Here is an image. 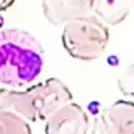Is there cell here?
<instances>
[{
  "instance_id": "cell-8",
  "label": "cell",
  "mask_w": 134,
  "mask_h": 134,
  "mask_svg": "<svg viewBox=\"0 0 134 134\" xmlns=\"http://www.w3.org/2000/svg\"><path fill=\"white\" fill-rule=\"evenodd\" d=\"M133 6V0H95L94 14L101 19L108 27L122 24Z\"/></svg>"
},
{
  "instance_id": "cell-12",
  "label": "cell",
  "mask_w": 134,
  "mask_h": 134,
  "mask_svg": "<svg viewBox=\"0 0 134 134\" xmlns=\"http://www.w3.org/2000/svg\"><path fill=\"white\" fill-rule=\"evenodd\" d=\"M133 6H134V0H133Z\"/></svg>"
},
{
  "instance_id": "cell-1",
  "label": "cell",
  "mask_w": 134,
  "mask_h": 134,
  "mask_svg": "<svg viewBox=\"0 0 134 134\" xmlns=\"http://www.w3.org/2000/svg\"><path fill=\"white\" fill-rule=\"evenodd\" d=\"M44 67V48L25 30L5 28L0 31V83L24 87L36 81Z\"/></svg>"
},
{
  "instance_id": "cell-10",
  "label": "cell",
  "mask_w": 134,
  "mask_h": 134,
  "mask_svg": "<svg viewBox=\"0 0 134 134\" xmlns=\"http://www.w3.org/2000/svg\"><path fill=\"white\" fill-rule=\"evenodd\" d=\"M117 86L123 95L134 98V64L128 66L122 72V75L117 80Z\"/></svg>"
},
{
  "instance_id": "cell-3",
  "label": "cell",
  "mask_w": 134,
  "mask_h": 134,
  "mask_svg": "<svg viewBox=\"0 0 134 134\" xmlns=\"http://www.w3.org/2000/svg\"><path fill=\"white\" fill-rule=\"evenodd\" d=\"M27 91L31 97L37 120L44 122L61 106L72 101L70 89L58 78H48L41 83H36Z\"/></svg>"
},
{
  "instance_id": "cell-7",
  "label": "cell",
  "mask_w": 134,
  "mask_h": 134,
  "mask_svg": "<svg viewBox=\"0 0 134 134\" xmlns=\"http://www.w3.org/2000/svg\"><path fill=\"white\" fill-rule=\"evenodd\" d=\"M0 111L14 112L30 123L37 122L31 97L28 91H14V89H0Z\"/></svg>"
},
{
  "instance_id": "cell-9",
  "label": "cell",
  "mask_w": 134,
  "mask_h": 134,
  "mask_svg": "<svg viewBox=\"0 0 134 134\" xmlns=\"http://www.w3.org/2000/svg\"><path fill=\"white\" fill-rule=\"evenodd\" d=\"M0 134H33L31 123L14 112L0 111Z\"/></svg>"
},
{
  "instance_id": "cell-11",
  "label": "cell",
  "mask_w": 134,
  "mask_h": 134,
  "mask_svg": "<svg viewBox=\"0 0 134 134\" xmlns=\"http://www.w3.org/2000/svg\"><path fill=\"white\" fill-rule=\"evenodd\" d=\"M14 3H16V0H0V11L9 9Z\"/></svg>"
},
{
  "instance_id": "cell-4",
  "label": "cell",
  "mask_w": 134,
  "mask_h": 134,
  "mask_svg": "<svg viewBox=\"0 0 134 134\" xmlns=\"http://www.w3.org/2000/svg\"><path fill=\"white\" fill-rule=\"evenodd\" d=\"M91 134H134V101L117 100L95 117Z\"/></svg>"
},
{
  "instance_id": "cell-2",
  "label": "cell",
  "mask_w": 134,
  "mask_h": 134,
  "mask_svg": "<svg viewBox=\"0 0 134 134\" xmlns=\"http://www.w3.org/2000/svg\"><path fill=\"white\" fill-rule=\"evenodd\" d=\"M66 52L75 59H98L109 44L108 25L95 14H87L67 22L61 34Z\"/></svg>"
},
{
  "instance_id": "cell-5",
  "label": "cell",
  "mask_w": 134,
  "mask_h": 134,
  "mask_svg": "<svg viewBox=\"0 0 134 134\" xmlns=\"http://www.w3.org/2000/svg\"><path fill=\"white\" fill-rule=\"evenodd\" d=\"M45 134H87L89 115L75 101L61 106L45 120Z\"/></svg>"
},
{
  "instance_id": "cell-6",
  "label": "cell",
  "mask_w": 134,
  "mask_h": 134,
  "mask_svg": "<svg viewBox=\"0 0 134 134\" xmlns=\"http://www.w3.org/2000/svg\"><path fill=\"white\" fill-rule=\"evenodd\" d=\"M95 0H42V13L55 27H64L67 22L94 14Z\"/></svg>"
}]
</instances>
